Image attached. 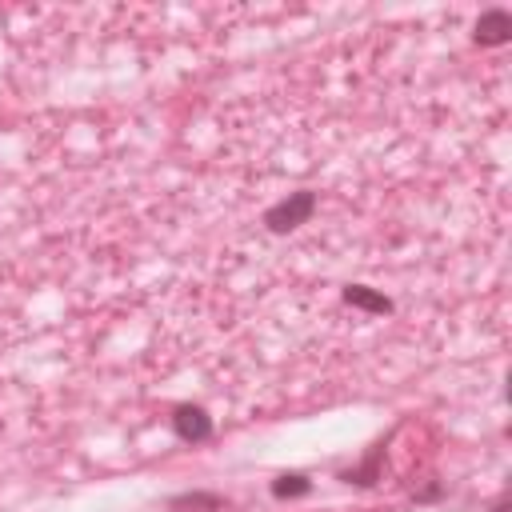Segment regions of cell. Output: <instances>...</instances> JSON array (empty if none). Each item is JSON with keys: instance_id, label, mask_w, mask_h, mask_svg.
<instances>
[{"instance_id": "1", "label": "cell", "mask_w": 512, "mask_h": 512, "mask_svg": "<svg viewBox=\"0 0 512 512\" xmlns=\"http://www.w3.org/2000/svg\"><path fill=\"white\" fill-rule=\"evenodd\" d=\"M312 212H316V192H312V188H296V192H288L284 200H276V204L264 212V228L276 232V236H284V232L308 224Z\"/></svg>"}, {"instance_id": "2", "label": "cell", "mask_w": 512, "mask_h": 512, "mask_svg": "<svg viewBox=\"0 0 512 512\" xmlns=\"http://www.w3.org/2000/svg\"><path fill=\"white\" fill-rule=\"evenodd\" d=\"M172 432L184 444H204L212 436V416L200 404H176L172 408Z\"/></svg>"}, {"instance_id": "3", "label": "cell", "mask_w": 512, "mask_h": 512, "mask_svg": "<svg viewBox=\"0 0 512 512\" xmlns=\"http://www.w3.org/2000/svg\"><path fill=\"white\" fill-rule=\"evenodd\" d=\"M472 40H476L480 48H500V44H508V40H512V16H508L504 8L480 12V20L472 24Z\"/></svg>"}, {"instance_id": "4", "label": "cell", "mask_w": 512, "mask_h": 512, "mask_svg": "<svg viewBox=\"0 0 512 512\" xmlns=\"http://www.w3.org/2000/svg\"><path fill=\"white\" fill-rule=\"evenodd\" d=\"M340 296H344L348 308H360V312H372V316H384V312L396 308L392 296H384V292H376V288H368V284H344Z\"/></svg>"}, {"instance_id": "5", "label": "cell", "mask_w": 512, "mask_h": 512, "mask_svg": "<svg viewBox=\"0 0 512 512\" xmlns=\"http://www.w3.org/2000/svg\"><path fill=\"white\" fill-rule=\"evenodd\" d=\"M224 504H228V500H224L220 492H180V496L168 500L172 512H220Z\"/></svg>"}, {"instance_id": "6", "label": "cell", "mask_w": 512, "mask_h": 512, "mask_svg": "<svg viewBox=\"0 0 512 512\" xmlns=\"http://www.w3.org/2000/svg\"><path fill=\"white\" fill-rule=\"evenodd\" d=\"M380 456H384V444H376V448L364 456V464H360V468H348V472H340V480H348V484H360V488H372V484H376V476H380Z\"/></svg>"}, {"instance_id": "7", "label": "cell", "mask_w": 512, "mask_h": 512, "mask_svg": "<svg viewBox=\"0 0 512 512\" xmlns=\"http://www.w3.org/2000/svg\"><path fill=\"white\" fill-rule=\"evenodd\" d=\"M312 492V480L304 472H280L272 480V496L276 500H296V496H308Z\"/></svg>"}, {"instance_id": "8", "label": "cell", "mask_w": 512, "mask_h": 512, "mask_svg": "<svg viewBox=\"0 0 512 512\" xmlns=\"http://www.w3.org/2000/svg\"><path fill=\"white\" fill-rule=\"evenodd\" d=\"M440 496H444V488H440V484H428V488L416 492V504H432V500H440Z\"/></svg>"}, {"instance_id": "9", "label": "cell", "mask_w": 512, "mask_h": 512, "mask_svg": "<svg viewBox=\"0 0 512 512\" xmlns=\"http://www.w3.org/2000/svg\"><path fill=\"white\" fill-rule=\"evenodd\" d=\"M492 512H512V500H508V496H500V500L492 504Z\"/></svg>"}]
</instances>
